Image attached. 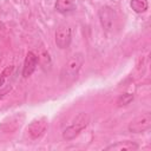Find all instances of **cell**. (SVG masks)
Wrapping results in <instances>:
<instances>
[{
  "label": "cell",
  "instance_id": "cell-3",
  "mask_svg": "<svg viewBox=\"0 0 151 151\" xmlns=\"http://www.w3.org/2000/svg\"><path fill=\"white\" fill-rule=\"evenodd\" d=\"M151 127V113L145 112L130 122L127 129L132 133H143Z\"/></svg>",
  "mask_w": 151,
  "mask_h": 151
},
{
  "label": "cell",
  "instance_id": "cell-11",
  "mask_svg": "<svg viewBox=\"0 0 151 151\" xmlns=\"http://www.w3.org/2000/svg\"><path fill=\"white\" fill-rule=\"evenodd\" d=\"M38 60H40V63H41V65H42L44 68L51 66V58L48 55V52L46 50H44V48L41 50V53L38 55Z\"/></svg>",
  "mask_w": 151,
  "mask_h": 151
},
{
  "label": "cell",
  "instance_id": "cell-2",
  "mask_svg": "<svg viewBox=\"0 0 151 151\" xmlns=\"http://www.w3.org/2000/svg\"><path fill=\"white\" fill-rule=\"evenodd\" d=\"M90 123V117L86 112H80L72 122V124L70 126H67L64 131H63V138L65 140H72L74 139L84 129H86V126Z\"/></svg>",
  "mask_w": 151,
  "mask_h": 151
},
{
  "label": "cell",
  "instance_id": "cell-14",
  "mask_svg": "<svg viewBox=\"0 0 151 151\" xmlns=\"http://www.w3.org/2000/svg\"><path fill=\"white\" fill-rule=\"evenodd\" d=\"M11 91V86L9 87H7V88H5V90H2V91H0V100L5 97V94L7 93V92H9Z\"/></svg>",
  "mask_w": 151,
  "mask_h": 151
},
{
  "label": "cell",
  "instance_id": "cell-5",
  "mask_svg": "<svg viewBox=\"0 0 151 151\" xmlns=\"http://www.w3.org/2000/svg\"><path fill=\"white\" fill-rule=\"evenodd\" d=\"M71 39H72V34H71V28L68 25L66 24H61L58 26L57 31H55V45L60 48V50H65L70 46L71 44Z\"/></svg>",
  "mask_w": 151,
  "mask_h": 151
},
{
  "label": "cell",
  "instance_id": "cell-13",
  "mask_svg": "<svg viewBox=\"0 0 151 151\" xmlns=\"http://www.w3.org/2000/svg\"><path fill=\"white\" fill-rule=\"evenodd\" d=\"M12 70H13V66H7L4 71H2V73L0 74V86H2L4 85V83H5V79L11 74V72H12Z\"/></svg>",
  "mask_w": 151,
  "mask_h": 151
},
{
  "label": "cell",
  "instance_id": "cell-4",
  "mask_svg": "<svg viewBox=\"0 0 151 151\" xmlns=\"http://www.w3.org/2000/svg\"><path fill=\"white\" fill-rule=\"evenodd\" d=\"M99 21L105 32H112L116 22V13L109 6H103L98 12Z\"/></svg>",
  "mask_w": 151,
  "mask_h": 151
},
{
  "label": "cell",
  "instance_id": "cell-12",
  "mask_svg": "<svg viewBox=\"0 0 151 151\" xmlns=\"http://www.w3.org/2000/svg\"><path fill=\"white\" fill-rule=\"evenodd\" d=\"M133 99H134L133 93H124V94H122V96L118 98V100H117V105H118V106H125V105H129Z\"/></svg>",
  "mask_w": 151,
  "mask_h": 151
},
{
  "label": "cell",
  "instance_id": "cell-10",
  "mask_svg": "<svg viewBox=\"0 0 151 151\" xmlns=\"http://www.w3.org/2000/svg\"><path fill=\"white\" fill-rule=\"evenodd\" d=\"M131 8L136 12V13H143L147 9V1L146 0H131L130 2Z\"/></svg>",
  "mask_w": 151,
  "mask_h": 151
},
{
  "label": "cell",
  "instance_id": "cell-6",
  "mask_svg": "<svg viewBox=\"0 0 151 151\" xmlns=\"http://www.w3.org/2000/svg\"><path fill=\"white\" fill-rule=\"evenodd\" d=\"M47 118L46 117H40V118H37L31 122V124L28 125L27 127V134L31 139H38L40 138L45 131L47 130Z\"/></svg>",
  "mask_w": 151,
  "mask_h": 151
},
{
  "label": "cell",
  "instance_id": "cell-1",
  "mask_svg": "<svg viewBox=\"0 0 151 151\" xmlns=\"http://www.w3.org/2000/svg\"><path fill=\"white\" fill-rule=\"evenodd\" d=\"M83 64H84V57L81 53H74L73 55H71L61 68V72H60L61 84L64 85L72 84L77 79Z\"/></svg>",
  "mask_w": 151,
  "mask_h": 151
},
{
  "label": "cell",
  "instance_id": "cell-8",
  "mask_svg": "<svg viewBox=\"0 0 151 151\" xmlns=\"http://www.w3.org/2000/svg\"><path fill=\"white\" fill-rule=\"evenodd\" d=\"M139 147V145L136 142L125 140V142H118L116 144H111L105 147L106 151H134Z\"/></svg>",
  "mask_w": 151,
  "mask_h": 151
},
{
  "label": "cell",
  "instance_id": "cell-7",
  "mask_svg": "<svg viewBox=\"0 0 151 151\" xmlns=\"http://www.w3.org/2000/svg\"><path fill=\"white\" fill-rule=\"evenodd\" d=\"M38 65V57L34 52H28L26 54L25 61H24V67H22V77L28 78L32 76V73L35 71Z\"/></svg>",
  "mask_w": 151,
  "mask_h": 151
},
{
  "label": "cell",
  "instance_id": "cell-9",
  "mask_svg": "<svg viewBox=\"0 0 151 151\" xmlns=\"http://www.w3.org/2000/svg\"><path fill=\"white\" fill-rule=\"evenodd\" d=\"M54 7L57 12L61 14H68L76 9V4L73 0H55Z\"/></svg>",
  "mask_w": 151,
  "mask_h": 151
}]
</instances>
